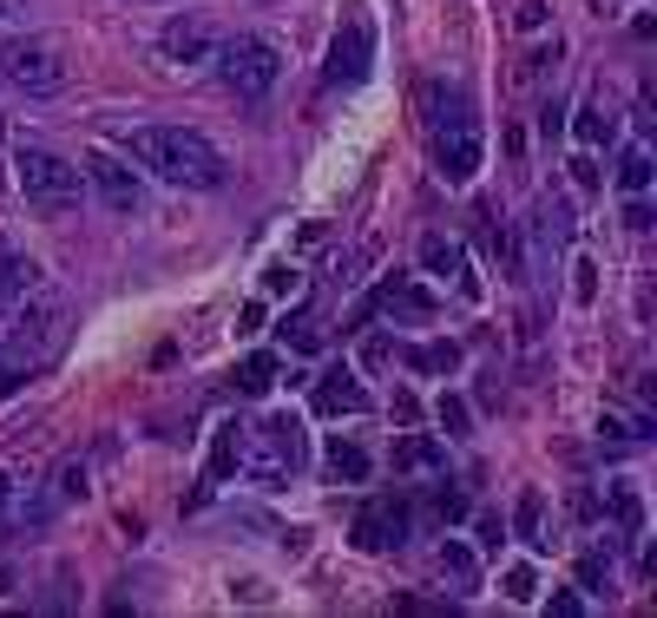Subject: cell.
I'll use <instances>...</instances> for the list:
<instances>
[{"label":"cell","mask_w":657,"mask_h":618,"mask_svg":"<svg viewBox=\"0 0 657 618\" xmlns=\"http://www.w3.org/2000/svg\"><path fill=\"white\" fill-rule=\"evenodd\" d=\"M125 151L171 191H217L230 171H224V151L191 132V125H132L125 132Z\"/></svg>","instance_id":"1"},{"label":"cell","mask_w":657,"mask_h":618,"mask_svg":"<svg viewBox=\"0 0 657 618\" xmlns=\"http://www.w3.org/2000/svg\"><path fill=\"white\" fill-rule=\"evenodd\" d=\"M7 329H0V349L33 375V369H46V362H59V349H66V336H72V310H66V296H46V290H33L20 310H7L0 316Z\"/></svg>","instance_id":"2"},{"label":"cell","mask_w":657,"mask_h":618,"mask_svg":"<svg viewBox=\"0 0 657 618\" xmlns=\"http://www.w3.org/2000/svg\"><path fill=\"white\" fill-rule=\"evenodd\" d=\"M13 184H20V198H26L39 217H66V211H79V198H86L79 165L59 158V151H46V145H20V151H13Z\"/></svg>","instance_id":"3"},{"label":"cell","mask_w":657,"mask_h":618,"mask_svg":"<svg viewBox=\"0 0 657 618\" xmlns=\"http://www.w3.org/2000/svg\"><path fill=\"white\" fill-rule=\"evenodd\" d=\"M303 461H309V435H303V422L296 415H270V422H257L250 435H243V474L257 481V487H290L296 474H303Z\"/></svg>","instance_id":"4"},{"label":"cell","mask_w":657,"mask_h":618,"mask_svg":"<svg viewBox=\"0 0 657 618\" xmlns=\"http://www.w3.org/2000/svg\"><path fill=\"white\" fill-rule=\"evenodd\" d=\"M211 66H217V79H224V92H230V99H243V105L270 99V92H276V79H283V53H276L263 33H230V40H217Z\"/></svg>","instance_id":"5"},{"label":"cell","mask_w":657,"mask_h":618,"mask_svg":"<svg viewBox=\"0 0 657 618\" xmlns=\"http://www.w3.org/2000/svg\"><path fill=\"white\" fill-rule=\"evenodd\" d=\"M0 79H7L13 92H26V99H53V92H66V59H59L53 40L13 33V40L0 46Z\"/></svg>","instance_id":"6"},{"label":"cell","mask_w":657,"mask_h":618,"mask_svg":"<svg viewBox=\"0 0 657 618\" xmlns=\"http://www.w3.org/2000/svg\"><path fill=\"white\" fill-rule=\"evenodd\" d=\"M211 53H217V33H211L204 13H171V20L158 26V59H165V66L197 72V66H211Z\"/></svg>","instance_id":"7"},{"label":"cell","mask_w":657,"mask_h":618,"mask_svg":"<svg viewBox=\"0 0 657 618\" xmlns=\"http://www.w3.org/2000/svg\"><path fill=\"white\" fill-rule=\"evenodd\" d=\"M79 178H86V191H92L105 211H118V217L138 211V198H145V191H138V171H132L125 158H112V151H86V158H79Z\"/></svg>","instance_id":"8"},{"label":"cell","mask_w":657,"mask_h":618,"mask_svg":"<svg viewBox=\"0 0 657 618\" xmlns=\"http://www.w3.org/2000/svg\"><path fill=\"white\" fill-rule=\"evenodd\" d=\"M408 527H415V507H408V501H369V507L355 514L349 540H355L362 553H395V547H408Z\"/></svg>","instance_id":"9"},{"label":"cell","mask_w":657,"mask_h":618,"mask_svg":"<svg viewBox=\"0 0 657 618\" xmlns=\"http://www.w3.org/2000/svg\"><path fill=\"white\" fill-rule=\"evenodd\" d=\"M369 72H375V33H369V20H349V26H336L322 79H329V86H362Z\"/></svg>","instance_id":"10"},{"label":"cell","mask_w":657,"mask_h":618,"mask_svg":"<svg viewBox=\"0 0 657 618\" xmlns=\"http://www.w3.org/2000/svg\"><path fill=\"white\" fill-rule=\"evenodd\" d=\"M428 145H434V171L448 184H474V171H480V119L441 125V132H428Z\"/></svg>","instance_id":"11"},{"label":"cell","mask_w":657,"mask_h":618,"mask_svg":"<svg viewBox=\"0 0 657 618\" xmlns=\"http://www.w3.org/2000/svg\"><path fill=\"white\" fill-rule=\"evenodd\" d=\"M421 270H428V277H454V283H461V296H480V277L467 270V250H461L454 237H441V231H428V237H421Z\"/></svg>","instance_id":"12"},{"label":"cell","mask_w":657,"mask_h":618,"mask_svg":"<svg viewBox=\"0 0 657 618\" xmlns=\"http://www.w3.org/2000/svg\"><path fill=\"white\" fill-rule=\"evenodd\" d=\"M467 119H474V99H467L461 86H448V79H428V86H421V125H428V132L467 125Z\"/></svg>","instance_id":"13"},{"label":"cell","mask_w":657,"mask_h":618,"mask_svg":"<svg viewBox=\"0 0 657 618\" xmlns=\"http://www.w3.org/2000/svg\"><path fill=\"white\" fill-rule=\"evenodd\" d=\"M39 283H46V277H39V263H33V257H20L13 244H0V316H7V310H20Z\"/></svg>","instance_id":"14"},{"label":"cell","mask_w":657,"mask_h":618,"mask_svg":"<svg viewBox=\"0 0 657 618\" xmlns=\"http://www.w3.org/2000/svg\"><path fill=\"white\" fill-rule=\"evenodd\" d=\"M316 415H369V389L349 369H336L316 382Z\"/></svg>","instance_id":"15"},{"label":"cell","mask_w":657,"mask_h":618,"mask_svg":"<svg viewBox=\"0 0 657 618\" xmlns=\"http://www.w3.org/2000/svg\"><path fill=\"white\" fill-rule=\"evenodd\" d=\"M441 468H448V441H434V435L395 441V474H441Z\"/></svg>","instance_id":"16"},{"label":"cell","mask_w":657,"mask_h":618,"mask_svg":"<svg viewBox=\"0 0 657 618\" xmlns=\"http://www.w3.org/2000/svg\"><path fill=\"white\" fill-rule=\"evenodd\" d=\"M237 461H243V422H224V428H217V441H211V468H204V481H211V487H224V481L237 474Z\"/></svg>","instance_id":"17"},{"label":"cell","mask_w":657,"mask_h":618,"mask_svg":"<svg viewBox=\"0 0 657 618\" xmlns=\"http://www.w3.org/2000/svg\"><path fill=\"white\" fill-rule=\"evenodd\" d=\"M322 468H329L336 481H349V487L375 474V461H369V448H362V441H342V435H336V441L322 448Z\"/></svg>","instance_id":"18"},{"label":"cell","mask_w":657,"mask_h":618,"mask_svg":"<svg viewBox=\"0 0 657 618\" xmlns=\"http://www.w3.org/2000/svg\"><path fill=\"white\" fill-rule=\"evenodd\" d=\"M434 566H441V580H448L454 593H474V586H480V560H474V547H461V540H441Z\"/></svg>","instance_id":"19"},{"label":"cell","mask_w":657,"mask_h":618,"mask_svg":"<svg viewBox=\"0 0 657 618\" xmlns=\"http://www.w3.org/2000/svg\"><path fill=\"white\" fill-rule=\"evenodd\" d=\"M401 362L421 369V375H454L461 369V342H415V349H401Z\"/></svg>","instance_id":"20"},{"label":"cell","mask_w":657,"mask_h":618,"mask_svg":"<svg viewBox=\"0 0 657 618\" xmlns=\"http://www.w3.org/2000/svg\"><path fill=\"white\" fill-rule=\"evenodd\" d=\"M619 191H625V198H645V191H652V145H632V151L619 158Z\"/></svg>","instance_id":"21"},{"label":"cell","mask_w":657,"mask_h":618,"mask_svg":"<svg viewBox=\"0 0 657 618\" xmlns=\"http://www.w3.org/2000/svg\"><path fill=\"white\" fill-rule=\"evenodd\" d=\"M276 389V356H243L237 362V395H270Z\"/></svg>","instance_id":"22"},{"label":"cell","mask_w":657,"mask_h":618,"mask_svg":"<svg viewBox=\"0 0 657 618\" xmlns=\"http://www.w3.org/2000/svg\"><path fill=\"white\" fill-rule=\"evenodd\" d=\"M599 435H605V441H632V448H638V441H657L652 415H605Z\"/></svg>","instance_id":"23"},{"label":"cell","mask_w":657,"mask_h":618,"mask_svg":"<svg viewBox=\"0 0 657 618\" xmlns=\"http://www.w3.org/2000/svg\"><path fill=\"white\" fill-rule=\"evenodd\" d=\"M382 303H388V310H408V316H434V296H428L421 283H388Z\"/></svg>","instance_id":"24"},{"label":"cell","mask_w":657,"mask_h":618,"mask_svg":"<svg viewBox=\"0 0 657 618\" xmlns=\"http://www.w3.org/2000/svg\"><path fill=\"white\" fill-rule=\"evenodd\" d=\"M540 520H546V501L526 487L520 494V507H513V527H520V540H533V547H546V533H540Z\"/></svg>","instance_id":"25"},{"label":"cell","mask_w":657,"mask_h":618,"mask_svg":"<svg viewBox=\"0 0 657 618\" xmlns=\"http://www.w3.org/2000/svg\"><path fill=\"white\" fill-rule=\"evenodd\" d=\"M86 461H59V474H53V501L66 507V501H86Z\"/></svg>","instance_id":"26"},{"label":"cell","mask_w":657,"mask_h":618,"mask_svg":"<svg viewBox=\"0 0 657 618\" xmlns=\"http://www.w3.org/2000/svg\"><path fill=\"white\" fill-rule=\"evenodd\" d=\"M573 303H579V310L599 303V263H592V257H573Z\"/></svg>","instance_id":"27"},{"label":"cell","mask_w":657,"mask_h":618,"mask_svg":"<svg viewBox=\"0 0 657 618\" xmlns=\"http://www.w3.org/2000/svg\"><path fill=\"white\" fill-rule=\"evenodd\" d=\"M500 593H507L513 606H533V599H540V573H533V566H507V580H500Z\"/></svg>","instance_id":"28"},{"label":"cell","mask_w":657,"mask_h":618,"mask_svg":"<svg viewBox=\"0 0 657 618\" xmlns=\"http://www.w3.org/2000/svg\"><path fill=\"white\" fill-rule=\"evenodd\" d=\"M434 415H441V428H448V435H474V428H467V402H461V395H441V402H434Z\"/></svg>","instance_id":"29"},{"label":"cell","mask_w":657,"mask_h":618,"mask_svg":"<svg viewBox=\"0 0 657 618\" xmlns=\"http://www.w3.org/2000/svg\"><path fill=\"white\" fill-rule=\"evenodd\" d=\"M612 514H619V527H625V533H638V527H645V507H638V494H632V487H619V494H612Z\"/></svg>","instance_id":"30"},{"label":"cell","mask_w":657,"mask_h":618,"mask_svg":"<svg viewBox=\"0 0 657 618\" xmlns=\"http://www.w3.org/2000/svg\"><path fill=\"white\" fill-rule=\"evenodd\" d=\"M296 290H303V270H296V263H276V270H270V296H296Z\"/></svg>","instance_id":"31"},{"label":"cell","mask_w":657,"mask_h":618,"mask_svg":"<svg viewBox=\"0 0 657 618\" xmlns=\"http://www.w3.org/2000/svg\"><path fill=\"white\" fill-rule=\"evenodd\" d=\"M513 20H520V33H546V20H553V13H546V0H526Z\"/></svg>","instance_id":"32"},{"label":"cell","mask_w":657,"mask_h":618,"mask_svg":"<svg viewBox=\"0 0 657 618\" xmlns=\"http://www.w3.org/2000/svg\"><path fill=\"white\" fill-rule=\"evenodd\" d=\"M579 586H586V593H605V560H599V553L579 560Z\"/></svg>","instance_id":"33"},{"label":"cell","mask_w":657,"mask_h":618,"mask_svg":"<svg viewBox=\"0 0 657 618\" xmlns=\"http://www.w3.org/2000/svg\"><path fill=\"white\" fill-rule=\"evenodd\" d=\"M20 382H26V369H20V362L0 349V402H7V395H20Z\"/></svg>","instance_id":"34"},{"label":"cell","mask_w":657,"mask_h":618,"mask_svg":"<svg viewBox=\"0 0 657 618\" xmlns=\"http://www.w3.org/2000/svg\"><path fill=\"white\" fill-rule=\"evenodd\" d=\"M605 132H612V125H605V119H599V112H579V138H586V145H599V138H605Z\"/></svg>","instance_id":"35"},{"label":"cell","mask_w":657,"mask_h":618,"mask_svg":"<svg viewBox=\"0 0 657 618\" xmlns=\"http://www.w3.org/2000/svg\"><path fill=\"white\" fill-rule=\"evenodd\" d=\"M625 224H632V231H652V204H645V198H625Z\"/></svg>","instance_id":"36"},{"label":"cell","mask_w":657,"mask_h":618,"mask_svg":"<svg viewBox=\"0 0 657 618\" xmlns=\"http://www.w3.org/2000/svg\"><path fill=\"white\" fill-rule=\"evenodd\" d=\"M500 540H507V527H500V514H487V520H480V547L500 553Z\"/></svg>","instance_id":"37"},{"label":"cell","mask_w":657,"mask_h":618,"mask_svg":"<svg viewBox=\"0 0 657 618\" xmlns=\"http://www.w3.org/2000/svg\"><path fill=\"white\" fill-rule=\"evenodd\" d=\"M388 415H395V422H421V402H415V395H395Z\"/></svg>","instance_id":"38"},{"label":"cell","mask_w":657,"mask_h":618,"mask_svg":"<svg viewBox=\"0 0 657 618\" xmlns=\"http://www.w3.org/2000/svg\"><path fill=\"white\" fill-rule=\"evenodd\" d=\"M586 606H579V593H553V618H579Z\"/></svg>","instance_id":"39"},{"label":"cell","mask_w":657,"mask_h":618,"mask_svg":"<svg viewBox=\"0 0 657 618\" xmlns=\"http://www.w3.org/2000/svg\"><path fill=\"white\" fill-rule=\"evenodd\" d=\"M237 329H243V336H257V329H263V303H243V316H237Z\"/></svg>","instance_id":"40"},{"label":"cell","mask_w":657,"mask_h":618,"mask_svg":"<svg viewBox=\"0 0 657 618\" xmlns=\"http://www.w3.org/2000/svg\"><path fill=\"white\" fill-rule=\"evenodd\" d=\"M0 593H13V573H0Z\"/></svg>","instance_id":"41"},{"label":"cell","mask_w":657,"mask_h":618,"mask_svg":"<svg viewBox=\"0 0 657 618\" xmlns=\"http://www.w3.org/2000/svg\"><path fill=\"white\" fill-rule=\"evenodd\" d=\"M0 494H7V474H0Z\"/></svg>","instance_id":"42"},{"label":"cell","mask_w":657,"mask_h":618,"mask_svg":"<svg viewBox=\"0 0 657 618\" xmlns=\"http://www.w3.org/2000/svg\"><path fill=\"white\" fill-rule=\"evenodd\" d=\"M0 20H7V0H0Z\"/></svg>","instance_id":"43"}]
</instances>
